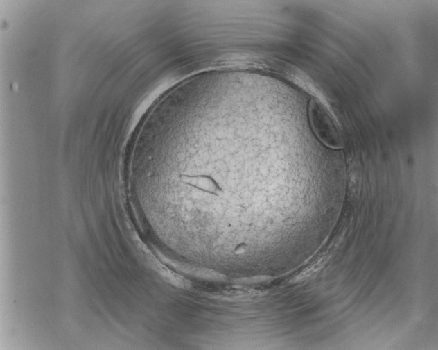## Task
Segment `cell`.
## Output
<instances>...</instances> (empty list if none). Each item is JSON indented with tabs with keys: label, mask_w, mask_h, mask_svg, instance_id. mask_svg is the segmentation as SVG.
Here are the masks:
<instances>
[{
	"label": "cell",
	"mask_w": 438,
	"mask_h": 350,
	"mask_svg": "<svg viewBox=\"0 0 438 350\" xmlns=\"http://www.w3.org/2000/svg\"><path fill=\"white\" fill-rule=\"evenodd\" d=\"M308 119L313 132L322 144L335 149L343 147L340 130L328 111L317 99L313 98L309 102Z\"/></svg>",
	"instance_id": "obj_1"
}]
</instances>
